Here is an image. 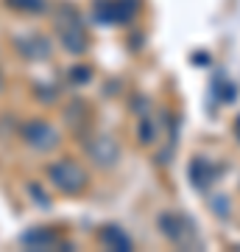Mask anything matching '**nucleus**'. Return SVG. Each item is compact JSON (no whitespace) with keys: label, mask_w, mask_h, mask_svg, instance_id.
<instances>
[{"label":"nucleus","mask_w":240,"mask_h":252,"mask_svg":"<svg viewBox=\"0 0 240 252\" xmlns=\"http://www.w3.org/2000/svg\"><path fill=\"white\" fill-rule=\"evenodd\" d=\"M48 180L62 193H81L87 188V171L73 160H56L48 165Z\"/></svg>","instance_id":"f257e3e1"},{"label":"nucleus","mask_w":240,"mask_h":252,"mask_svg":"<svg viewBox=\"0 0 240 252\" xmlns=\"http://www.w3.org/2000/svg\"><path fill=\"white\" fill-rule=\"evenodd\" d=\"M23 140H26L31 149H39V152H48V149H53L59 143V135H56L53 126H48L45 121H28L23 124Z\"/></svg>","instance_id":"f03ea898"},{"label":"nucleus","mask_w":240,"mask_h":252,"mask_svg":"<svg viewBox=\"0 0 240 252\" xmlns=\"http://www.w3.org/2000/svg\"><path fill=\"white\" fill-rule=\"evenodd\" d=\"M56 28H59V36H62V42L67 51H73V54H81L84 48H87V34H84V28L79 26V20L70 14V20L56 17Z\"/></svg>","instance_id":"7ed1b4c3"},{"label":"nucleus","mask_w":240,"mask_h":252,"mask_svg":"<svg viewBox=\"0 0 240 252\" xmlns=\"http://www.w3.org/2000/svg\"><path fill=\"white\" fill-rule=\"evenodd\" d=\"M14 45H17V51L26 56V59H45V56H51V42H48L42 34L17 36Z\"/></svg>","instance_id":"20e7f679"},{"label":"nucleus","mask_w":240,"mask_h":252,"mask_svg":"<svg viewBox=\"0 0 240 252\" xmlns=\"http://www.w3.org/2000/svg\"><path fill=\"white\" fill-rule=\"evenodd\" d=\"M20 241L26 244V247H31V250H42V247H51L56 238L51 233H45V230H31V233H26Z\"/></svg>","instance_id":"39448f33"},{"label":"nucleus","mask_w":240,"mask_h":252,"mask_svg":"<svg viewBox=\"0 0 240 252\" xmlns=\"http://www.w3.org/2000/svg\"><path fill=\"white\" fill-rule=\"evenodd\" d=\"M6 6L17 11H26V14H42L48 9V0H6Z\"/></svg>","instance_id":"423d86ee"},{"label":"nucleus","mask_w":240,"mask_h":252,"mask_svg":"<svg viewBox=\"0 0 240 252\" xmlns=\"http://www.w3.org/2000/svg\"><path fill=\"white\" fill-rule=\"evenodd\" d=\"M104 241L115 244V247H120V250H129V247H132V241H129V238H126L117 227H115V230H112V227H109V230H104Z\"/></svg>","instance_id":"0eeeda50"},{"label":"nucleus","mask_w":240,"mask_h":252,"mask_svg":"<svg viewBox=\"0 0 240 252\" xmlns=\"http://www.w3.org/2000/svg\"><path fill=\"white\" fill-rule=\"evenodd\" d=\"M0 90H3V70H0Z\"/></svg>","instance_id":"6e6552de"}]
</instances>
